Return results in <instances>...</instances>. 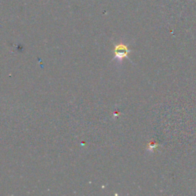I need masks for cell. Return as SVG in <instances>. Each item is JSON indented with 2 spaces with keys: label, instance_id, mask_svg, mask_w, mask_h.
<instances>
[{
  "label": "cell",
  "instance_id": "6da1fadb",
  "mask_svg": "<svg viewBox=\"0 0 196 196\" xmlns=\"http://www.w3.org/2000/svg\"><path fill=\"white\" fill-rule=\"evenodd\" d=\"M130 52V51L129 50L128 48L125 45H123V44H120V45H116L114 49L115 58L121 60L123 58H126Z\"/></svg>",
  "mask_w": 196,
  "mask_h": 196
}]
</instances>
